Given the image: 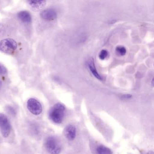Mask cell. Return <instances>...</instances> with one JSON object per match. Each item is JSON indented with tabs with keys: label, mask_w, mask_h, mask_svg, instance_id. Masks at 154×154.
<instances>
[{
	"label": "cell",
	"mask_w": 154,
	"mask_h": 154,
	"mask_svg": "<svg viewBox=\"0 0 154 154\" xmlns=\"http://www.w3.org/2000/svg\"><path fill=\"white\" fill-rule=\"evenodd\" d=\"M19 18L25 23H30L32 21V17L29 12L26 11H21L18 14Z\"/></svg>",
	"instance_id": "cell-8"
},
{
	"label": "cell",
	"mask_w": 154,
	"mask_h": 154,
	"mask_svg": "<svg viewBox=\"0 0 154 154\" xmlns=\"http://www.w3.org/2000/svg\"><path fill=\"white\" fill-rule=\"evenodd\" d=\"M65 113V108L63 104L57 103L55 104L49 112V119L57 124L61 123L63 120Z\"/></svg>",
	"instance_id": "cell-1"
},
{
	"label": "cell",
	"mask_w": 154,
	"mask_h": 154,
	"mask_svg": "<svg viewBox=\"0 0 154 154\" xmlns=\"http://www.w3.org/2000/svg\"><path fill=\"white\" fill-rule=\"evenodd\" d=\"M116 52L121 56H124L126 54L127 50L124 47L122 46H118L116 47Z\"/></svg>",
	"instance_id": "cell-12"
},
{
	"label": "cell",
	"mask_w": 154,
	"mask_h": 154,
	"mask_svg": "<svg viewBox=\"0 0 154 154\" xmlns=\"http://www.w3.org/2000/svg\"><path fill=\"white\" fill-rule=\"evenodd\" d=\"M131 96H132L130 95V94H125V95H123V96H122V98L124 99H128L131 98Z\"/></svg>",
	"instance_id": "cell-16"
},
{
	"label": "cell",
	"mask_w": 154,
	"mask_h": 154,
	"mask_svg": "<svg viewBox=\"0 0 154 154\" xmlns=\"http://www.w3.org/2000/svg\"><path fill=\"white\" fill-rule=\"evenodd\" d=\"M2 81L0 80V90L1 89L2 87Z\"/></svg>",
	"instance_id": "cell-17"
},
{
	"label": "cell",
	"mask_w": 154,
	"mask_h": 154,
	"mask_svg": "<svg viewBox=\"0 0 154 154\" xmlns=\"http://www.w3.org/2000/svg\"><path fill=\"white\" fill-rule=\"evenodd\" d=\"M29 6L35 10H40L46 5L45 1H30L28 2Z\"/></svg>",
	"instance_id": "cell-9"
},
{
	"label": "cell",
	"mask_w": 154,
	"mask_h": 154,
	"mask_svg": "<svg viewBox=\"0 0 154 154\" xmlns=\"http://www.w3.org/2000/svg\"><path fill=\"white\" fill-rule=\"evenodd\" d=\"M45 147L50 154H59L61 151V146L59 140L53 136H49L45 140Z\"/></svg>",
	"instance_id": "cell-2"
},
{
	"label": "cell",
	"mask_w": 154,
	"mask_h": 154,
	"mask_svg": "<svg viewBox=\"0 0 154 154\" xmlns=\"http://www.w3.org/2000/svg\"><path fill=\"white\" fill-rule=\"evenodd\" d=\"M108 54V51H107V50L103 49V50L101 51L100 54H99V58L101 59V60H104V59L107 57Z\"/></svg>",
	"instance_id": "cell-13"
},
{
	"label": "cell",
	"mask_w": 154,
	"mask_h": 154,
	"mask_svg": "<svg viewBox=\"0 0 154 154\" xmlns=\"http://www.w3.org/2000/svg\"><path fill=\"white\" fill-rule=\"evenodd\" d=\"M0 130L4 137L9 136L11 130L10 122L7 116L3 113H0Z\"/></svg>",
	"instance_id": "cell-4"
},
{
	"label": "cell",
	"mask_w": 154,
	"mask_h": 154,
	"mask_svg": "<svg viewBox=\"0 0 154 154\" xmlns=\"http://www.w3.org/2000/svg\"><path fill=\"white\" fill-rule=\"evenodd\" d=\"M76 132V128L73 125H68L65 129L64 134L65 137L70 140H73L75 138Z\"/></svg>",
	"instance_id": "cell-7"
},
{
	"label": "cell",
	"mask_w": 154,
	"mask_h": 154,
	"mask_svg": "<svg viewBox=\"0 0 154 154\" xmlns=\"http://www.w3.org/2000/svg\"><path fill=\"white\" fill-rule=\"evenodd\" d=\"M7 73V70L5 66L0 64V74L4 75Z\"/></svg>",
	"instance_id": "cell-15"
},
{
	"label": "cell",
	"mask_w": 154,
	"mask_h": 154,
	"mask_svg": "<svg viewBox=\"0 0 154 154\" xmlns=\"http://www.w3.org/2000/svg\"><path fill=\"white\" fill-rule=\"evenodd\" d=\"M98 154H112V152L109 148L103 146H100L97 148Z\"/></svg>",
	"instance_id": "cell-11"
},
{
	"label": "cell",
	"mask_w": 154,
	"mask_h": 154,
	"mask_svg": "<svg viewBox=\"0 0 154 154\" xmlns=\"http://www.w3.org/2000/svg\"><path fill=\"white\" fill-rule=\"evenodd\" d=\"M116 20H112V21H111V22L110 23V24H113V23H115V22H116Z\"/></svg>",
	"instance_id": "cell-18"
},
{
	"label": "cell",
	"mask_w": 154,
	"mask_h": 154,
	"mask_svg": "<svg viewBox=\"0 0 154 154\" xmlns=\"http://www.w3.org/2000/svg\"><path fill=\"white\" fill-rule=\"evenodd\" d=\"M6 109H7V111L11 115H15L16 114V111H15V109L11 106H8Z\"/></svg>",
	"instance_id": "cell-14"
},
{
	"label": "cell",
	"mask_w": 154,
	"mask_h": 154,
	"mask_svg": "<svg viewBox=\"0 0 154 154\" xmlns=\"http://www.w3.org/2000/svg\"><path fill=\"white\" fill-rule=\"evenodd\" d=\"M27 106L29 110L34 115H39L43 110L40 103L34 98H31L28 100Z\"/></svg>",
	"instance_id": "cell-5"
},
{
	"label": "cell",
	"mask_w": 154,
	"mask_h": 154,
	"mask_svg": "<svg viewBox=\"0 0 154 154\" xmlns=\"http://www.w3.org/2000/svg\"><path fill=\"white\" fill-rule=\"evenodd\" d=\"M88 66H89V69L92 74L99 80H102L101 77L98 73L96 68H95L93 58V59L91 58L89 60V62H88Z\"/></svg>",
	"instance_id": "cell-10"
},
{
	"label": "cell",
	"mask_w": 154,
	"mask_h": 154,
	"mask_svg": "<svg viewBox=\"0 0 154 154\" xmlns=\"http://www.w3.org/2000/svg\"><path fill=\"white\" fill-rule=\"evenodd\" d=\"M17 48V44L11 38H6L0 41V50L7 54H12Z\"/></svg>",
	"instance_id": "cell-3"
},
{
	"label": "cell",
	"mask_w": 154,
	"mask_h": 154,
	"mask_svg": "<svg viewBox=\"0 0 154 154\" xmlns=\"http://www.w3.org/2000/svg\"><path fill=\"white\" fill-rule=\"evenodd\" d=\"M43 19L47 20H52L57 17V13L55 11L52 9H48L43 11L40 14Z\"/></svg>",
	"instance_id": "cell-6"
}]
</instances>
